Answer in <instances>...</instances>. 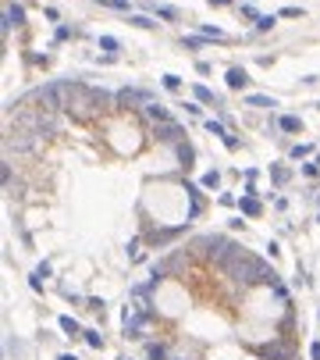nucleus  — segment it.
I'll return each instance as SVG.
<instances>
[{
	"instance_id": "nucleus-24",
	"label": "nucleus",
	"mask_w": 320,
	"mask_h": 360,
	"mask_svg": "<svg viewBox=\"0 0 320 360\" xmlns=\"http://www.w3.org/2000/svg\"><path fill=\"white\" fill-rule=\"evenodd\" d=\"M103 7H114V11H128V0H103Z\"/></svg>"
},
{
	"instance_id": "nucleus-7",
	"label": "nucleus",
	"mask_w": 320,
	"mask_h": 360,
	"mask_svg": "<svg viewBox=\"0 0 320 360\" xmlns=\"http://www.w3.org/2000/svg\"><path fill=\"white\" fill-rule=\"evenodd\" d=\"M260 211H263V207H260V200H256L253 193H246V196H242V214H246V218H256Z\"/></svg>"
},
{
	"instance_id": "nucleus-23",
	"label": "nucleus",
	"mask_w": 320,
	"mask_h": 360,
	"mask_svg": "<svg viewBox=\"0 0 320 360\" xmlns=\"http://www.w3.org/2000/svg\"><path fill=\"white\" fill-rule=\"evenodd\" d=\"M82 335H86L89 346H103V335H100V332H82Z\"/></svg>"
},
{
	"instance_id": "nucleus-31",
	"label": "nucleus",
	"mask_w": 320,
	"mask_h": 360,
	"mask_svg": "<svg viewBox=\"0 0 320 360\" xmlns=\"http://www.w3.org/2000/svg\"><path fill=\"white\" fill-rule=\"evenodd\" d=\"M57 360H75V357H71V353H60V357H57Z\"/></svg>"
},
{
	"instance_id": "nucleus-14",
	"label": "nucleus",
	"mask_w": 320,
	"mask_h": 360,
	"mask_svg": "<svg viewBox=\"0 0 320 360\" xmlns=\"http://www.w3.org/2000/svg\"><path fill=\"white\" fill-rule=\"evenodd\" d=\"M146 357H149V360H167V350L160 346V342H149V346H146Z\"/></svg>"
},
{
	"instance_id": "nucleus-16",
	"label": "nucleus",
	"mask_w": 320,
	"mask_h": 360,
	"mask_svg": "<svg viewBox=\"0 0 320 360\" xmlns=\"http://www.w3.org/2000/svg\"><path fill=\"white\" fill-rule=\"evenodd\" d=\"M270 175H274V182H288V168H281V164H274V168H270Z\"/></svg>"
},
{
	"instance_id": "nucleus-12",
	"label": "nucleus",
	"mask_w": 320,
	"mask_h": 360,
	"mask_svg": "<svg viewBox=\"0 0 320 360\" xmlns=\"http://www.w3.org/2000/svg\"><path fill=\"white\" fill-rule=\"evenodd\" d=\"M192 93H196V100H200V103H217V97H213L206 86H192Z\"/></svg>"
},
{
	"instance_id": "nucleus-3",
	"label": "nucleus",
	"mask_w": 320,
	"mask_h": 360,
	"mask_svg": "<svg viewBox=\"0 0 320 360\" xmlns=\"http://www.w3.org/2000/svg\"><path fill=\"white\" fill-rule=\"evenodd\" d=\"M146 103H153L146 89H121L117 93V107H146Z\"/></svg>"
},
{
	"instance_id": "nucleus-30",
	"label": "nucleus",
	"mask_w": 320,
	"mask_h": 360,
	"mask_svg": "<svg viewBox=\"0 0 320 360\" xmlns=\"http://www.w3.org/2000/svg\"><path fill=\"white\" fill-rule=\"evenodd\" d=\"M310 357H313V360H320V342H313V346H310Z\"/></svg>"
},
{
	"instance_id": "nucleus-6",
	"label": "nucleus",
	"mask_w": 320,
	"mask_h": 360,
	"mask_svg": "<svg viewBox=\"0 0 320 360\" xmlns=\"http://www.w3.org/2000/svg\"><path fill=\"white\" fill-rule=\"evenodd\" d=\"M146 118H149V122H153V125H160V122H171V114H167V107H164V103H146Z\"/></svg>"
},
{
	"instance_id": "nucleus-17",
	"label": "nucleus",
	"mask_w": 320,
	"mask_h": 360,
	"mask_svg": "<svg viewBox=\"0 0 320 360\" xmlns=\"http://www.w3.org/2000/svg\"><path fill=\"white\" fill-rule=\"evenodd\" d=\"M132 25H139V29H153L157 22H153V18H146V14H132Z\"/></svg>"
},
{
	"instance_id": "nucleus-33",
	"label": "nucleus",
	"mask_w": 320,
	"mask_h": 360,
	"mask_svg": "<svg viewBox=\"0 0 320 360\" xmlns=\"http://www.w3.org/2000/svg\"><path fill=\"white\" fill-rule=\"evenodd\" d=\"M171 360H178V357H171Z\"/></svg>"
},
{
	"instance_id": "nucleus-22",
	"label": "nucleus",
	"mask_w": 320,
	"mask_h": 360,
	"mask_svg": "<svg viewBox=\"0 0 320 360\" xmlns=\"http://www.w3.org/2000/svg\"><path fill=\"white\" fill-rule=\"evenodd\" d=\"M153 11L160 14V18H178V11H175V7H164V4H157Z\"/></svg>"
},
{
	"instance_id": "nucleus-4",
	"label": "nucleus",
	"mask_w": 320,
	"mask_h": 360,
	"mask_svg": "<svg viewBox=\"0 0 320 360\" xmlns=\"http://www.w3.org/2000/svg\"><path fill=\"white\" fill-rule=\"evenodd\" d=\"M153 136H157L160 143H181L185 129H181V125H175V122H160V125H153Z\"/></svg>"
},
{
	"instance_id": "nucleus-2",
	"label": "nucleus",
	"mask_w": 320,
	"mask_h": 360,
	"mask_svg": "<svg viewBox=\"0 0 320 360\" xmlns=\"http://www.w3.org/2000/svg\"><path fill=\"white\" fill-rule=\"evenodd\" d=\"M36 136L39 132H32V129H11L7 132V150H32Z\"/></svg>"
},
{
	"instance_id": "nucleus-15",
	"label": "nucleus",
	"mask_w": 320,
	"mask_h": 360,
	"mask_svg": "<svg viewBox=\"0 0 320 360\" xmlns=\"http://www.w3.org/2000/svg\"><path fill=\"white\" fill-rule=\"evenodd\" d=\"M60 332H68V335H79L82 328H79V321H75V318H60Z\"/></svg>"
},
{
	"instance_id": "nucleus-5",
	"label": "nucleus",
	"mask_w": 320,
	"mask_h": 360,
	"mask_svg": "<svg viewBox=\"0 0 320 360\" xmlns=\"http://www.w3.org/2000/svg\"><path fill=\"white\" fill-rule=\"evenodd\" d=\"M25 22V11L18 7V4H7L4 7V33H7V29H14V25H22Z\"/></svg>"
},
{
	"instance_id": "nucleus-27",
	"label": "nucleus",
	"mask_w": 320,
	"mask_h": 360,
	"mask_svg": "<svg viewBox=\"0 0 320 360\" xmlns=\"http://www.w3.org/2000/svg\"><path fill=\"white\" fill-rule=\"evenodd\" d=\"M285 18H302V7H281Z\"/></svg>"
},
{
	"instance_id": "nucleus-19",
	"label": "nucleus",
	"mask_w": 320,
	"mask_h": 360,
	"mask_svg": "<svg viewBox=\"0 0 320 360\" xmlns=\"http://www.w3.org/2000/svg\"><path fill=\"white\" fill-rule=\"evenodd\" d=\"M249 107H274L270 97H249Z\"/></svg>"
},
{
	"instance_id": "nucleus-9",
	"label": "nucleus",
	"mask_w": 320,
	"mask_h": 360,
	"mask_svg": "<svg viewBox=\"0 0 320 360\" xmlns=\"http://www.w3.org/2000/svg\"><path fill=\"white\" fill-rule=\"evenodd\" d=\"M178 232H181V225H178V229H160V232H153V235H149V243H153V246H164L167 239H175Z\"/></svg>"
},
{
	"instance_id": "nucleus-10",
	"label": "nucleus",
	"mask_w": 320,
	"mask_h": 360,
	"mask_svg": "<svg viewBox=\"0 0 320 360\" xmlns=\"http://www.w3.org/2000/svg\"><path fill=\"white\" fill-rule=\"evenodd\" d=\"M178 157H181V164H185V168H192V157H196V150H192L189 143H178Z\"/></svg>"
},
{
	"instance_id": "nucleus-28",
	"label": "nucleus",
	"mask_w": 320,
	"mask_h": 360,
	"mask_svg": "<svg viewBox=\"0 0 320 360\" xmlns=\"http://www.w3.org/2000/svg\"><path fill=\"white\" fill-rule=\"evenodd\" d=\"M306 154H310V146H306V143H299V146L292 150V157H306Z\"/></svg>"
},
{
	"instance_id": "nucleus-26",
	"label": "nucleus",
	"mask_w": 320,
	"mask_h": 360,
	"mask_svg": "<svg viewBox=\"0 0 320 360\" xmlns=\"http://www.w3.org/2000/svg\"><path fill=\"white\" fill-rule=\"evenodd\" d=\"M164 86L167 89H181V79H178V75H164Z\"/></svg>"
},
{
	"instance_id": "nucleus-21",
	"label": "nucleus",
	"mask_w": 320,
	"mask_h": 360,
	"mask_svg": "<svg viewBox=\"0 0 320 360\" xmlns=\"http://www.w3.org/2000/svg\"><path fill=\"white\" fill-rule=\"evenodd\" d=\"M206 132H213V136H221V139L228 136V132H224V125H221V122H213V118L206 122Z\"/></svg>"
},
{
	"instance_id": "nucleus-25",
	"label": "nucleus",
	"mask_w": 320,
	"mask_h": 360,
	"mask_svg": "<svg viewBox=\"0 0 320 360\" xmlns=\"http://www.w3.org/2000/svg\"><path fill=\"white\" fill-rule=\"evenodd\" d=\"M100 47L103 50H117V39L114 36H100Z\"/></svg>"
},
{
	"instance_id": "nucleus-32",
	"label": "nucleus",
	"mask_w": 320,
	"mask_h": 360,
	"mask_svg": "<svg viewBox=\"0 0 320 360\" xmlns=\"http://www.w3.org/2000/svg\"><path fill=\"white\" fill-rule=\"evenodd\" d=\"M317 164H320V157H317Z\"/></svg>"
},
{
	"instance_id": "nucleus-1",
	"label": "nucleus",
	"mask_w": 320,
	"mask_h": 360,
	"mask_svg": "<svg viewBox=\"0 0 320 360\" xmlns=\"http://www.w3.org/2000/svg\"><path fill=\"white\" fill-rule=\"evenodd\" d=\"M228 246H232V243H228L224 235H203L200 243H196V250H203L210 261H221V253H224Z\"/></svg>"
},
{
	"instance_id": "nucleus-8",
	"label": "nucleus",
	"mask_w": 320,
	"mask_h": 360,
	"mask_svg": "<svg viewBox=\"0 0 320 360\" xmlns=\"http://www.w3.org/2000/svg\"><path fill=\"white\" fill-rule=\"evenodd\" d=\"M246 82H249V75L242 71V68H232V71H228V89H242Z\"/></svg>"
},
{
	"instance_id": "nucleus-11",
	"label": "nucleus",
	"mask_w": 320,
	"mask_h": 360,
	"mask_svg": "<svg viewBox=\"0 0 320 360\" xmlns=\"http://www.w3.org/2000/svg\"><path fill=\"white\" fill-rule=\"evenodd\" d=\"M260 357H274V360H285V357H292V353H288L285 346H263V350H260Z\"/></svg>"
},
{
	"instance_id": "nucleus-29",
	"label": "nucleus",
	"mask_w": 320,
	"mask_h": 360,
	"mask_svg": "<svg viewBox=\"0 0 320 360\" xmlns=\"http://www.w3.org/2000/svg\"><path fill=\"white\" fill-rule=\"evenodd\" d=\"M203 36H210V39H221L224 33H221V29H210V25H206V29H203Z\"/></svg>"
},
{
	"instance_id": "nucleus-20",
	"label": "nucleus",
	"mask_w": 320,
	"mask_h": 360,
	"mask_svg": "<svg viewBox=\"0 0 320 360\" xmlns=\"http://www.w3.org/2000/svg\"><path fill=\"white\" fill-rule=\"evenodd\" d=\"M217 182H221L217 171H206V175H203V186H206V189H217Z\"/></svg>"
},
{
	"instance_id": "nucleus-13",
	"label": "nucleus",
	"mask_w": 320,
	"mask_h": 360,
	"mask_svg": "<svg viewBox=\"0 0 320 360\" xmlns=\"http://www.w3.org/2000/svg\"><path fill=\"white\" fill-rule=\"evenodd\" d=\"M278 125H281L285 132H299V129H302V122H299V118H295V114H285V118H281V122H278Z\"/></svg>"
},
{
	"instance_id": "nucleus-18",
	"label": "nucleus",
	"mask_w": 320,
	"mask_h": 360,
	"mask_svg": "<svg viewBox=\"0 0 320 360\" xmlns=\"http://www.w3.org/2000/svg\"><path fill=\"white\" fill-rule=\"evenodd\" d=\"M274 22H278L274 14H260V18H256V29H260V33H267V29H270Z\"/></svg>"
}]
</instances>
